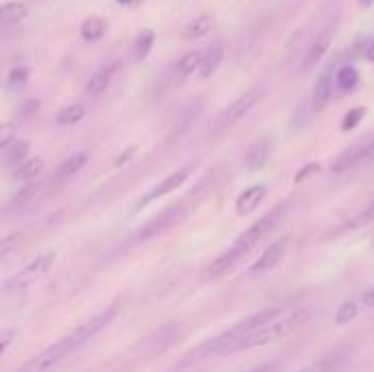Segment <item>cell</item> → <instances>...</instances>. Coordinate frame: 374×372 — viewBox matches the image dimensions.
Here are the masks:
<instances>
[{"instance_id": "4fadbf2b", "label": "cell", "mask_w": 374, "mask_h": 372, "mask_svg": "<svg viewBox=\"0 0 374 372\" xmlns=\"http://www.w3.org/2000/svg\"><path fill=\"white\" fill-rule=\"evenodd\" d=\"M333 66H328L322 75L317 77L315 85H313V108L315 110H324L328 101L333 99Z\"/></svg>"}, {"instance_id": "b9f144b4", "label": "cell", "mask_w": 374, "mask_h": 372, "mask_svg": "<svg viewBox=\"0 0 374 372\" xmlns=\"http://www.w3.org/2000/svg\"><path fill=\"white\" fill-rule=\"evenodd\" d=\"M357 3H359L361 7H372V5H374V0H357Z\"/></svg>"}, {"instance_id": "6da1fadb", "label": "cell", "mask_w": 374, "mask_h": 372, "mask_svg": "<svg viewBox=\"0 0 374 372\" xmlns=\"http://www.w3.org/2000/svg\"><path fill=\"white\" fill-rule=\"evenodd\" d=\"M280 208H274L267 212L265 217H261L258 221H254L252 226H249L245 233L233 243V247H228V250L223 254H219L215 261L210 263V268H208V276L212 278H217V276H223L228 274L230 270L235 268V265L247 254V252H252L254 247L263 241V237H267L274 230V226L278 223L280 219Z\"/></svg>"}, {"instance_id": "e575fe53", "label": "cell", "mask_w": 374, "mask_h": 372, "mask_svg": "<svg viewBox=\"0 0 374 372\" xmlns=\"http://www.w3.org/2000/svg\"><path fill=\"white\" fill-rule=\"evenodd\" d=\"M370 221H374V202L361 212L359 219H357V223H370Z\"/></svg>"}, {"instance_id": "9a60e30c", "label": "cell", "mask_w": 374, "mask_h": 372, "mask_svg": "<svg viewBox=\"0 0 374 372\" xmlns=\"http://www.w3.org/2000/svg\"><path fill=\"white\" fill-rule=\"evenodd\" d=\"M221 62H223V44L219 40H215L208 48H204V57H202V66H200V77L208 79L210 75H215V70L219 68Z\"/></svg>"}, {"instance_id": "d6a6232c", "label": "cell", "mask_w": 374, "mask_h": 372, "mask_svg": "<svg viewBox=\"0 0 374 372\" xmlns=\"http://www.w3.org/2000/svg\"><path fill=\"white\" fill-rule=\"evenodd\" d=\"M15 140H18V136H15L13 128L11 125H3V132H0V147L7 149L11 143H15Z\"/></svg>"}, {"instance_id": "8fae6325", "label": "cell", "mask_w": 374, "mask_h": 372, "mask_svg": "<svg viewBox=\"0 0 374 372\" xmlns=\"http://www.w3.org/2000/svg\"><path fill=\"white\" fill-rule=\"evenodd\" d=\"M272 151H274V145H272V138H261L252 145V149L247 151V169L249 171H258L263 169L267 163L272 160Z\"/></svg>"}, {"instance_id": "d590c367", "label": "cell", "mask_w": 374, "mask_h": 372, "mask_svg": "<svg viewBox=\"0 0 374 372\" xmlns=\"http://www.w3.org/2000/svg\"><path fill=\"white\" fill-rule=\"evenodd\" d=\"M13 335H15V331H5L3 333V352H7V348H9L11 340H13Z\"/></svg>"}, {"instance_id": "8d00e7d4", "label": "cell", "mask_w": 374, "mask_h": 372, "mask_svg": "<svg viewBox=\"0 0 374 372\" xmlns=\"http://www.w3.org/2000/svg\"><path fill=\"white\" fill-rule=\"evenodd\" d=\"M361 300H363V305H366V307H374V287H372V289H368V291L363 294V298H361Z\"/></svg>"}, {"instance_id": "52a82bcc", "label": "cell", "mask_w": 374, "mask_h": 372, "mask_svg": "<svg viewBox=\"0 0 374 372\" xmlns=\"http://www.w3.org/2000/svg\"><path fill=\"white\" fill-rule=\"evenodd\" d=\"M182 217H184V206H182V204H180V206H171V208H167V210L160 212L158 217H153L151 221H147L145 226H142L138 233H136L134 241H136V243L149 241L151 237H155V235H160V233H165L167 228H171L173 223H177Z\"/></svg>"}, {"instance_id": "7c38bea8", "label": "cell", "mask_w": 374, "mask_h": 372, "mask_svg": "<svg viewBox=\"0 0 374 372\" xmlns=\"http://www.w3.org/2000/svg\"><path fill=\"white\" fill-rule=\"evenodd\" d=\"M116 68H118V64H110V66L99 68L85 83V97L95 99V97H99V95H103L105 90H108V85H110V81H112V77L116 73Z\"/></svg>"}, {"instance_id": "2e32d148", "label": "cell", "mask_w": 374, "mask_h": 372, "mask_svg": "<svg viewBox=\"0 0 374 372\" xmlns=\"http://www.w3.org/2000/svg\"><path fill=\"white\" fill-rule=\"evenodd\" d=\"M366 149H368V143H361V145H354L352 149H346L344 153H340L337 160L333 163V173H342V171L354 167L357 163H363Z\"/></svg>"}, {"instance_id": "d6986e66", "label": "cell", "mask_w": 374, "mask_h": 372, "mask_svg": "<svg viewBox=\"0 0 374 372\" xmlns=\"http://www.w3.org/2000/svg\"><path fill=\"white\" fill-rule=\"evenodd\" d=\"M29 9L22 3H5L3 9H0V22L3 27H13V25H20L22 20H27Z\"/></svg>"}, {"instance_id": "f1b7e54d", "label": "cell", "mask_w": 374, "mask_h": 372, "mask_svg": "<svg viewBox=\"0 0 374 372\" xmlns=\"http://www.w3.org/2000/svg\"><path fill=\"white\" fill-rule=\"evenodd\" d=\"M359 315V305L357 303H342L340 305V309L335 311V324L337 326H346V324H350L354 317Z\"/></svg>"}, {"instance_id": "ffe728a7", "label": "cell", "mask_w": 374, "mask_h": 372, "mask_svg": "<svg viewBox=\"0 0 374 372\" xmlns=\"http://www.w3.org/2000/svg\"><path fill=\"white\" fill-rule=\"evenodd\" d=\"M88 158H90V153H88L85 149H83V151L73 153V156L68 158V160H64V163H62V167H60V171H57V178H60V180H68V178H73V175H75L77 171H81V169L88 165Z\"/></svg>"}, {"instance_id": "4316f807", "label": "cell", "mask_w": 374, "mask_h": 372, "mask_svg": "<svg viewBox=\"0 0 374 372\" xmlns=\"http://www.w3.org/2000/svg\"><path fill=\"white\" fill-rule=\"evenodd\" d=\"M83 116H85V105H81V103L66 105V108H62L57 114V125H62V128L75 125V123H79Z\"/></svg>"}, {"instance_id": "ab89813d", "label": "cell", "mask_w": 374, "mask_h": 372, "mask_svg": "<svg viewBox=\"0 0 374 372\" xmlns=\"http://www.w3.org/2000/svg\"><path fill=\"white\" fill-rule=\"evenodd\" d=\"M363 55H366V60L374 62V38L368 42V46H366V50H363Z\"/></svg>"}, {"instance_id": "4dcf8cb0", "label": "cell", "mask_w": 374, "mask_h": 372, "mask_svg": "<svg viewBox=\"0 0 374 372\" xmlns=\"http://www.w3.org/2000/svg\"><path fill=\"white\" fill-rule=\"evenodd\" d=\"M35 188H38V186H35V184H29V186H25L22 191H18V193L13 195V198L9 200L7 208H15V206H22L25 202H29V200L33 198V195H35Z\"/></svg>"}, {"instance_id": "f546056e", "label": "cell", "mask_w": 374, "mask_h": 372, "mask_svg": "<svg viewBox=\"0 0 374 372\" xmlns=\"http://www.w3.org/2000/svg\"><path fill=\"white\" fill-rule=\"evenodd\" d=\"M363 116H366V108H352V110L344 116V120H342V130H344V132L354 130V128H357L359 123L363 120Z\"/></svg>"}, {"instance_id": "484cf974", "label": "cell", "mask_w": 374, "mask_h": 372, "mask_svg": "<svg viewBox=\"0 0 374 372\" xmlns=\"http://www.w3.org/2000/svg\"><path fill=\"white\" fill-rule=\"evenodd\" d=\"M359 83V73H357V68H352V66H344L337 70V75H335V85L340 88V90L344 92H350L354 90Z\"/></svg>"}, {"instance_id": "9c48e42d", "label": "cell", "mask_w": 374, "mask_h": 372, "mask_svg": "<svg viewBox=\"0 0 374 372\" xmlns=\"http://www.w3.org/2000/svg\"><path fill=\"white\" fill-rule=\"evenodd\" d=\"M263 97H265L263 88H252V90H245L235 103H230V108H228L226 114H223V125H230V123L239 120L243 114H247L249 110H252Z\"/></svg>"}, {"instance_id": "603a6c76", "label": "cell", "mask_w": 374, "mask_h": 372, "mask_svg": "<svg viewBox=\"0 0 374 372\" xmlns=\"http://www.w3.org/2000/svg\"><path fill=\"white\" fill-rule=\"evenodd\" d=\"M44 171V160L42 158H29V160L20 163L15 167V180H20V182H29V180H35L38 175Z\"/></svg>"}, {"instance_id": "83f0119b", "label": "cell", "mask_w": 374, "mask_h": 372, "mask_svg": "<svg viewBox=\"0 0 374 372\" xmlns=\"http://www.w3.org/2000/svg\"><path fill=\"white\" fill-rule=\"evenodd\" d=\"M29 77H31L29 66H13L7 73V79H5L7 90H20L22 85H27Z\"/></svg>"}, {"instance_id": "5bb4252c", "label": "cell", "mask_w": 374, "mask_h": 372, "mask_svg": "<svg viewBox=\"0 0 374 372\" xmlns=\"http://www.w3.org/2000/svg\"><path fill=\"white\" fill-rule=\"evenodd\" d=\"M265 195H267V188L263 184H254V186L245 188L237 198V204H235L237 212H239V215H249V212L261 206V202L265 200Z\"/></svg>"}, {"instance_id": "d4e9b609", "label": "cell", "mask_w": 374, "mask_h": 372, "mask_svg": "<svg viewBox=\"0 0 374 372\" xmlns=\"http://www.w3.org/2000/svg\"><path fill=\"white\" fill-rule=\"evenodd\" d=\"M153 44H155V31L153 29H142L140 33H138V38H136V44H134V55H136V60H147V55H149V50L153 48Z\"/></svg>"}, {"instance_id": "cb8c5ba5", "label": "cell", "mask_w": 374, "mask_h": 372, "mask_svg": "<svg viewBox=\"0 0 374 372\" xmlns=\"http://www.w3.org/2000/svg\"><path fill=\"white\" fill-rule=\"evenodd\" d=\"M31 151V143L29 140H15L5 149V165L7 167H18L20 163L27 160V156Z\"/></svg>"}, {"instance_id": "30bf717a", "label": "cell", "mask_w": 374, "mask_h": 372, "mask_svg": "<svg viewBox=\"0 0 374 372\" xmlns=\"http://www.w3.org/2000/svg\"><path fill=\"white\" fill-rule=\"evenodd\" d=\"M331 42H333V25H328V27H324L322 31L317 33V38H315V42L311 44V48H309V53H307V60H305V73H309V70H313L317 64H319V60H322L326 53H328V48H331Z\"/></svg>"}, {"instance_id": "7a4b0ae2", "label": "cell", "mask_w": 374, "mask_h": 372, "mask_svg": "<svg viewBox=\"0 0 374 372\" xmlns=\"http://www.w3.org/2000/svg\"><path fill=\"white\" fill-rule=\"evenodd\" d=\"M284 311L282 305H272V307H265L252 315H247L245 320L237 322L235 326H230L228 331L215 335L212 340H208L202 346V355H223V352H237L239 344L245 342L249 335L256 333L258 329H263L265 324H270L276 317H280Z\"/></svg>"}, {"instance_id": "3957f363", "label": "cell", "mask_w": 374, "mask_h": 372, "mask_svg": "<svg viewBox=\"0 0 374 372\" xmlns=\"http://www.w3.org/2000/svg\"><path fill=\"white\" fill-rule=\"evenodd\" d=\"M307 320H309L307 309H298L293 313L280 315V317H276V320H272L270 324H265L263 329H258L256 333L249 335L245 342L239 344L237 350H249V348H258V346H267L272 342H278L282 338H287L289 333L298 331Z\"/></svg>"}, {"instance_id": "f35d334b", "label": "cell", "mask_w": 374, "mask_h": 372, "mask_svg": "<svg viewBox=\"0 0 374 372\" xmlns=\"http://www.w3.org/2000/svg\"><path fill=\"white\" fill-rule=\"evenodd\" d=\"M38 101H27L25 103V110H22V114H31V112H38Z\"/></svg>"}, {"instance_id": "836d02e7", "label": "cell", "mask_w": 374, "mask_h": 372, "mask_svg": "<svg viewBox=\"0 0 374 372\" xmlns=\"http://www.w3.org/2000/svg\"><path fill=\"white\" fill-rule=\"evenodd\" d=\"M317 171H319V165H307L305 169H300V171L296 173V184L309 180V175H315Z\"/></svg>"}, {"instance_id": "277c9868", "label": "cell", "mask_w": 374, "mask_h": 372, "mask_svg": "<svg viewBox=\"0 0 374 372\" xmlns=\"http://www.w3.org/2000/svg\"><path fill=\"white\" fill-rule=\"evenodd\" d=\"M114 315H116V305L108 307V309L97 313V315H92L90 320L81 322L79 326H75L68 335H64L62 340H57V344H62V350L70 355V352H75L77 348H81L83 344H88L97 333H101L105 326H108L112 322Z\"/></svg>"}, {"instance_id": "ba28073f", "label": "cell", "mask_w": 374, "mask_h": 372, "mask_svg": "<svg viewBox=\"0 0 374 372\" xmlns=\"http://www.w3.org/2000/svg\"><path fill=\"white\" fill-rule=\"evenodd\" d=\"M289 243H291V237H289V235H284V237L276 239V241L258 256V261L252 265V268H249V274H252V276H261V274L272 272L276 265H280V261L284 259V254H287Z\"/></svg>"}, {"instance_id": "1f68e13d", "label": "cell", "mask_w": 374, "mask_h": 372, "mask_svg": "<svg viewBox=\"0 0 374 372\" xmlns=\"http://www.w3.org/2000/svg\"><path fill=\"white\" fill-rule=\"evenodd\" d=\"M20 239H22V235L20 233H11V235H7L3 241H0V256L3 259H7L15 247H18V243H20Z\"/></svg>"}, {"instance_id": "7bdbcfd3", "label": "cell", "mask_w": 374, "mask_h": 372, "mask_svg": "<svg viewBox=\"0 0 374 372\" xmlns=\"http://www.w3.org/2000/svg\"><path fill=\"white\" fill-rule=\"evenodd\" d=\"M116 3H120V5H132V3H136V0H116Z\"/></svg>"}, {"instance_id": "ac0fdd59", "label": "cell", "mask_w": 374, "mask_h": 372, "mask_svg": "<svg viewBox=\"0 0 374 372\" xmlns=\"http://www.w3.org/2000/svg\"><path fill=\"white\" fill-rule=\"evenodd\" d=\"M212 29V15L208 13H202L198 18H193V20L184 27L182 31V38L184 40H200L204 35Z\"/></svg>"}, {"instance_id": "7402d4cb", "label": "cell", "mask_w": 374, "mask_h": 372, "mask_svg": "<svg viewBox=\"0 0 374 372\" xmlns=\"http://www.w3.org/2000/svg\"><path fill=\"white\" fill-rule=\"evenodd\" d=\"M105 31H108V25H105L103 18L90 15V18H88V20H83V25H81V38H83L85 42H99L103 35H105Z\"/></svg>"}, {"instance_id": "e0dca14e", "label": "cell", "mask_w": 374, "mask_h": 372, "mask_svg": "<svg viewBox=\"0 0 374 372\" xmlns=\"http://www.w3.org/2000/svg\"><path fill=\"white\" fill-rule=\"evenodd\" d=\"M202 57H204V50H191L186 53V55H182L180 60H177L173 73L177 77H191L193 73H200V66H202Z\"/></svg>"}, {"instance_id": "5b68a950", "label": "cell", "mask_w": 374, "mask_h": 372, "mask_svg": "<svg viewBox=\"0 0 374 372\" xmlns=\"http://www.w3.org/2000/svg\"><path fill=\"white\" fill-rule=\"evenodd\" d=\"M55 252H44L40 254L35 261H31L29 265H25V268L18 272L15 276H11L7 280L5 289L7 291H22V289H29L31 285H35V282H40L53 268V263H55Z\"/></svg>"}, {"instance_id": "74e56055", "label": "cell", "mask_w": 374, "mask_h": 372, "mask_svg": "<svg viewBox=\"0 0 374 372\" xmlns=\"http://www.w3.org/2000/svg\"><path fill=\"white\" fill-rule=\"evenodd\" d=\"M363 163H374V140L368 143V149H366V156H363Z\"/></svg>"}, {"instance_id": "60d3db41", "label": "cell", "mask_w": 374, "mask_h": 372, "mask_svg": "<svg viewBox=\"0 0 374 372\" xmlns=\"http://www.w3.org/2000/svg\"><path fill=\"white\" fill-rule=\"evenodd\" d=\"M274 370H276V364H263L258 368H252L249 372H274Z\"/></svg>"}, {"instance_id": "44dd1931", "label": "cell", "mask_w": 374, "mask_h": 372, "mask_svg": "<svg viewBox=\"0 0 374 372\" xmlns=\"http://www.w3.org/2000/svg\"><path fill=\"white\" fill-rule=\"evenodd\" d=\"M346 355H348L346 350H335V352H331V355L317 359L315 364H311L309 368H305L302 372H335L337 368L344 364Z\"/></svg>"}, {"instance_id": "8992f818", "label": "cell", "mask_w": 374, "mask_h": 372, "mask_svg": "<svg viewBox=\"0 0 374 372\" xmlns=\"http://www.w3.org/2000/svg\"><path fill=\"white\" fill-rule=\"evenodd\" d=\"M193 171H195V165H186V167H182V169L173 171L171 175H167V178H162V182L155 184L149 193L142 195L140 202L136 204V210L147 208V206L153 204L158 198H162V195H167V193H171V191H175V188H180V186L191 178V175H193Z\"/></svg>"}]
</instances>
